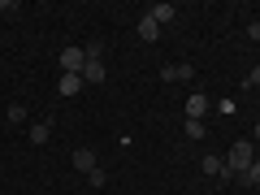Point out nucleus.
I'll use <instances>...</instances> for the list:
<instances>
[{
  "label": "nucleus",
  "mask_w": 260,
  "mask_h": 195,
  "mask_svg": "<svg viewBox=\"0 0 260 195\" xmlns=\"http://www.w3.org/2000/svg\"><path fill=\"white\" fill-rule=\"evenodd\" d=\"M251 160H256V148H251V143L247 139H239V143H234V148H230V156H225V174H247V165H251Z\"/></svg>",
  "instance_id": "obj_1"
},
{
  "label": "nucleus",
  "mask_w": 260,
  "mask_h": 195,
  "mask_svg": "<svg viewBox=\"0 0 260 195\" xmlns=\"http://www.w3.org/2000/svg\"><path fill=\"white\" fill-rule=\"evenodd\" d=\"M87 48H61V74H83Z\"/></svg>",
  "instance_id": "obj_2"
},
{
  "label": "nucleus",
  "mask_w": 260,
  "mask_h": 195,
  "mask_svg": "<svg viewBox=\"0 0 260 195\" xmlns=\"http://www.w3.org/2000/svg\"><path fill=\"white\" fill-rule=\"evenodd\" d=\"M160 78H165V83H182V78H195V65H191V61L165 65V70H160Z\"/></svg>",
  "instance_id": "obj_3"
},
{
  "label": "nucleus",
  "mask_w": 260,
  "mask_h": 195,
  "mask_svg": "<svg viewBox=\"0 0 260 195\" xmlns=\"http://www.w3.org/2000/svg\"><path fill=\"white\" fill-rule=\"evenodd\" d=\"M148 18L156 22V26H169V22L178 18V9H174V5H152V9H148Z\"/></svg>",
  "instance_id": "obj_4"
},
{
  "label": "nucleus",
  "mask_w": 260,
  "mask_h": 195,
  "mask_svg": "<svg viewBox=\"0 0 260 195\" xmlns=\"http://www.w3.org/2000/svg\"><path fill=\"white\" fill-rule=\"evenodd\" d=\"M83 74H61V83H56V91H61V95H78V91H83Z\"/></svg>",
  "instance_id": "obj_5"
},
{
  "label": "nucleus",
  "mask_w": 260,
  "mask_h": 195,
  "mask_svg": "<svg viewBox=\"0 0 260 195\" xmlns=\"http://www.w3.org/2000/svg\"><path fill=\"white\" fill-rule=\"evenodd\" d=\"M135 30H139V39H143V44H156V39H160V26L148 18V13L139 18V26H135Z\"/></svg>",
  "instance_id": "obj_6"
},
{
  "label": "nucleus",
  "mask_w": 260,
  "mask_h": 195,
  "mask_svg": "<svg viewBox=\"0 0 260 195\" xmlns=\"http://www.w3.org/2000/svg\"><path fill=\"white\" fill-rule=\"evenodd\" d=\"M74 165L83 169V174H91V169H100V165H95V152H91V148H74Z\"/></svg>",
  "instance_id": "obj_7"
},
{
  "label": "nucleus",
  "mask_w": 260,
  "mask_h": 195,
  "mask_svg": "<svg viewBox=\"0 0 260 195\" xmlns=\"http://www.w3.org/2000/svg\"><path fill=\"white\" fill-rule=\"evenodd\" d=\"M200 165H204L208 178H230V174H225V160H221V156H204Z\"/></svg>",
  "instance_id": "obj_8"
},
{
  "label": "nucleus",
  "mask_w": 260,
  "mask_h": 195,
  "mask_svg": "<svg viewBox=\"0 0 260 195\" xmlns=\"http://www.w3.org/2000/svg\"><path fill=\"white\" fill-rule=\"evenodd\" d=\"M83 83H104V61H87L83 65Z\"/></svg>",
  "instance_id": "obj_9"
},
{
  "label": "nucleus",
  "mask_w": 260,
  "mask_h": 195,
  "mask_svg": "<svg viewBox=\"0 0 260 195\" xmlns=\"http://www.w3.org/2000/svg\"><path fill=\"white\" fill-rule=\"evenodd\" d=\"M204 113H208L204 95H191V100H186V117H200V121H204Z\"/></svg>",
  "instance_id": "obj_10"
},
{
  "label": "nucleus",
  "mask_w": 260,
  "mask_h": 195,
  "mask_svg": "<svg viewBox=\"0 0 260 195\" xmlns=\"http://www.w3.org/2000/svg\"><path fill=\"white\" fill-rule=\"evenodd\" d=\"M48 135H52V126H48V121H35V126H30V143H48Z\"/></svg>",
  "instance_id": "obj_11"
},
{
  "label": "nucleus",
  "mask_w": 260,
  "mask_h": 195,
  "mask_svg": "<svg viewBox=\"0 0 260 195\" xmlns=\"http://www.w3.org/2000/svg\"><path fill=\"white\" fill-rule=\"evenodd\" d=\"M186 135H191V139H204V135H208V126H204V121H200V117H186Z\"/></svg>",
  "instance_id": "obj_12"
},
{
  "label": "nucleus",
  "mask_w": 260,
  "mask_h": 195,
  "mask_svg": "<svg viewBox=\"0 0 260 195\" xmlns=\"http://www.w3.org/2000/svg\"><path fill=\"white\" fill-rule=\"evenodd\" d=\"M5 121H9V126H22V121H26V109H22V104H9V113H5Z\"/></svg>",
  "instance_id": "obj_13"
},
{
  "label": "nucleus",
  "mask_w": 260,
  "mask_h": 195,
  "mask_svg": "<svg viewBox=\"0 0 260 195\" xmlns=\"http://www.w3.org/2000/svg\"><path fill=\"white\" fill-rule=\"evenodd\" d=\"M243 182H247V186H260V160H251V165H247V174H243Z\"/></svg>",
  "instance_id": "obj_14"
},
{
  "label": "nucleus",
  "mask_w": 260,
  "mask_h": 195,
  "mask_svg": "<svg viewBox=\"0 0 260 195\" xmlns=\"http://www.w3.org/2000/svg\"><path fill=\"white\" fill-rule=\"evenodd\" d=\"M247 87H260V65H251V74H247Z\"/></svg>",
  "instance_id": "obj_15"
},
{
  "label": "nucleus",
  "mask_w": 260,
  "mask_h": 195,
  "mask_svg": "<svg viewBox=\"0 0 260 195\" xmlns=\"http://www.w3.org/2000/svg\"><path fill=\"white\" fill-rule=\"evenodd\" d=\"M247 39H260V22H251V26H247Z\"/></svg>",
  "instance_id": "obj_16"
},
{
  "label": "nucleus",
  "mask_w": 260,
  "mask_h": 195,
  "mask_svg": "<svg viewBox=\"0 0 260 195\" xmlns=\"http://www.w3.org/2000/svg\"><path fill=\"white\" fill-rule=\"evenodd\" d=\"M256 139H260V126H256Z\"/></svg>",
  "instance_id": "obj_17"
}]
</instances>
